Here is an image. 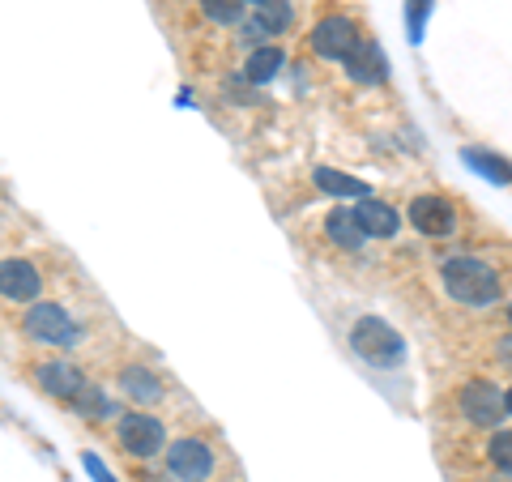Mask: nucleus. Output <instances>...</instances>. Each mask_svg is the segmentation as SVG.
Instances as JSON below:
<instances>
[{
  "label": "nucleus",
  "mask_w": 512,
  "mask_h": 482,
  "mask_svg": "<svg viewBox=\"0 0 512 482\" xmlns=\"http://www.w3.org/2000/svg\"><path fill=\"white\" fill-rule=\"evenodd\" d=\"M444 291L466 308H487L500 299V273L478 256H453V261H444Z\"/></svg>",
  "instance_id": "obj_1"
},
{
  "label": "nucleus",
  "mask_w": 512,
  "mask_h": 482,
  "mask_svg": "<svg viewBox=\"0 0 512 482\" xmlns=\"http://www.w3.org/2000/svg\"><path fill=\"white\" fill-rule=\"evenodd\" d=\"M350 346H355V355H363L367 363H376V367H389L402 359V333H397L393 325H384V320L376 316H363L355 320V329H350Z\"/></svg>",
  "instance_id": "obj_2"
},
{
  "label": "nucleus",
  "mask_w": 512,
  "mask_h": 482,
  "mask_svg": "<svg viewBox=\"0 0 512 482\" xmlns=\"http://www.w3.org/2000/svg\"><path fill=\"white\" fill-rule=\"evenodd\" d=\"M26 337L39 346H77V320L60 308V303H35V308L26 312Z\"/></svg>",
  "instance_id": "obj_3"
},
{
  "label": "nucleus",
  "mask_w": 512,
  "mask_h": 482,
  "mask_svg": "<svg viewBox=\"0 0 512 482\" xmlns=\"http://www.w3.org/2000/svg\"><path fill=\"white\" fill-rule=\"evenodd\" d=\"M461 414L474 423V427H500V419L508 414L504 406V389L500 384H491V380H470V384H461Z\"/></svg>",
  "instance_id": "obj_4"
},
{
  "label": "nucleus",
  "mask_w": 512,
  "mask_h": 482,
  "mask_svg": "<svg viewBox=\"0 0 512 482\" xmlns=\"http://www.w3.org/2000/svg\"><path fill=\"white\" fill-rule=\"evenodd\" d=\"M363 43L359 26L342 18V13H333V18H320L312 26V52L325 56V60H350V52Z\"/></svg>",
  "instance_id": "obj_5"
},
{
  "label": "nucleus",
  "mask_w": 512,
  "mask_h": 482,
  "mask_svg": "<svg viewBox=\"0 0 512 482\" xmlns=\"http://www.w3.org/2000/svg\"><path fill=\"white\" fill-rule=\"evenodd\" d=\"M167 470H171V478H180V482H205V478H210V470H214L210 444L197 440V436L175 440L167 448Z\"/></svg>",
  "instance_id": "obj_6"
},
{
  "label": "nucleus",
  "mask_w": 512,
  "mask_h": 482,
  "mask_svg": "<svg viewBox=\"0 0 512 482\" xmlns=\"http://www.w3.org/2000/svg\"><path fill=\"white\" fill-rule=\"evenodd\" d=\"M120 444H124V453H133V457H154V453H163V423L150 419V414H124L120 419Z\"/></svg>",
  "instance_id": "obj_7"
},
{
  "label": "nucleus",
  "mask_w": 512,
  "mask_h": 482,
  "mask_svg": "<svg viewBox=\"0 0 512 482\" xmlns=\"http://www.w3.org/2000/svg\"><path fill=\"white\" fill-rule=\"evenodd\" d=\"M410 222H414V231L427 235V239H440L457 227V214H453V205H448L444 197H414L410 201Z\"/></svg>",
  "instance_id": "obj_8"
},
{
  "label": "nucleus",
  "mask_w": 512,
  "mask_h": 482,
  "mask_svg": "<svg viewBox=\"0 0 512 482\" xmlns=\"http://www.w3.org/2000/svg\"><path fill=\"white\" fill-rule=\"evenodd\" d=\"M39 269L30 261H0V295L13 299V303H30L39 295Z\"/></svg>",
  "instance_id": "obj_9"
},
{
  "label": "nucleus",
  "mask_w": 512,
  "mask_h": 482,
  "mask_svg": "<svg viewBox=\"0 0 512 482\" xmlns=\"http://www.w3.org/2000/svg\"><path fill=\"white\" fill-rule=\"evenodd\" d=\"M355 214H359V222H363L367 239H393L397 227H402V218H397L393 205H384V201H376V197H363V201L355 205Z\"/></svg>",
  "instance_id": "obj_10"
},
{
  "label": "nucleus",
  "mask_w": 512,
  "mask_h": 482,
  "mask_svg": "<svg viewBox=\"0 0 512 482\" xmlns=\"http://www.w3.org/2000/svg\"><path fill=\"white\" fill-rule=\"evenodd\" d=\"M35 376H39V384H43V389L52 393V397H60V401H73L77 393L86 389V376L77 372L73 363H43Z\"/></svg>",
  "instance_id": "obj_11"
},
{
  "label": "nucleus",
  "mask_w": 512,
  "mask_h": 482,
  "mask_svg": "<svg viewBox=\"0 0 512 482\" xmlns=\"http://www.w3.org/2000/svg\"><path fill=\"white\" fill-rule=\"evenodd\" d=\"M346 73H350V82H359V86H376V82H384V56H380V47L363 39L355 52H350Z\"/></svg>",
  "instance_id": "obj_12"
},
{
  "label": "nucleus",
  "mask_w": 512,
  "mask_h": 482,
  "mask_svg": "<svg viewBox=\"0 0 512 482\" xmlns=\"http://www.w3.org/2000/svg\"><path fill=\"white\" fill-rule=\"evenodd\" d=\"M120 389L137 401V406H154L158 397H163V384H158L154 372H146V367H124L120 372Z\"/></svg>",
  "instance_id": "obj_13"
},
{
  "label": "nucleus",
  "mask_w": 512,
  "mask_h": 482,
  "mask_svg": "<svg viewBox=\"0 0 512 482\" xmlns=\"http://www.w3.org/2000/svg\"><path fill=\"white\" fill-rule=\"evenodd\" d=\"M329 239L338 248H346V252H355V248H363V239H367V231H363V222H359V214L355 210H333L329 214Z\"/></svg>",
  "instance_id": "obj_14"
},
{
  "label": "nucleus",
  "mask_w": 512,
  "mask_h": 482,
  "mask_svg": "<svg viewBox=\"0 0 512 482\" xmlns=\"http://www.w3.org/2000/svg\"><path fill=\"white\" fill-rule=\"evenodd\" d=\"M461 163L474 167L491 184H512V163H508V158H500V154H491V150L470 146V150H461Z\"/></svg>",
  "instance_id": "obj_15"
},
{
  "label": "nucleus",
  "mask_w": 512,
  "mask_h": 482,
  "mask_svg": "<svg viewBox=\"0 0 512 482\" xmlns=\"http://www.w3.org/2000/svg\"><path fill=\"white\" fill-rule=\"evenodd\" d=\"M282 47H252V52H248V64H244V77H248V82L252 86H265V82H274V77H278V69H282Z\"/></svg>",
  "instance_id": "obj_16"
},
{
  "label": "nucleus",
  "mask_w": 512,
  "mask_h": 482,
  "mask_svg": "<svg viewBox=\"0 0 512 482\" xmlns=\"http://www.w3.org/2000/svg\"><path fill=\"white\" fill-rule=\"evenodd\" d=\"M312 180H316L320 192H329V197H355V201L367 197V184L363 180H355V175H342V171H333V167H320Z\"/></svg>",
  "instance_id": "obj_17"
},
{
  "label": "nucleus",
  "mask_w": 512,
  "mask_h": 482,
  "mask_svg": "<svg viewBox=\"0 0 512 482\" xmlns=\"http://www.w3.org/2000/svg\"><path fill=\"white\" fill-rule=\"evenodd\" d=\"M252 18L261 22L269 35H282V30H291L295 9H291V0H256V13H252Z\"/></svg>",
  "instance_id": "obj_18"
},
{
  "label": "nucleus",
  "mask_w": 512,
  "mask_h": 482,
  "mask_svg": "<svg viewBox=\"0 0 512 482\" xmlns=\"http://www.w3.org/2000/svg\"><path fill=\"white\" fill-rule=\"evenodd\" d=\"M73 406L82 410V414H90V419H107V414L116 410V406H111V397L103 389H94V384H86V389L73 397Z\"/></svg>",
  "instance_id": "obj_19"
},
{
  "label": "nucleus",
  "mask_w": 512,
  "mask_h": 482,
  "mask_svg": "<svg viewBox=\"0 0 512 482\" xmlns=\"http://www.w3.org/2000/svg\"><path fill=\"white\" fill-rule=\"evenodd\" d=\"M201 13L214 26H231V22H239V13H244V0H201Z\"/></svg>",
  "instance_id": "obj_20"
},
{
  "label": "nucleus",
  "mask_w": 512,
  "mask_h": 482,
  "mask_svg": "<svg viewBox=\"0 0 512 482\" xmlns=\"http://www.w3.org/2000/svg\"><path fill=\"white\" fill-rule=\"evenodd\" d=\"M487 457H491L495 470L512 474V431H500V427H495V436H491V444H487Z\"/></svg>",
  "instance_id": "obj_21"
},
{
  "label": "nucleus",
  "mask_w": 512,
  "mask_h": 482,
  "mask_svg": "<svg viewBox=\"0 0 512 482\" xmlns=\"http://www.w3.org/2000/svg\"><path fill=\"white\" fill-rule=\"evenodd\" d=\"M427 13H431V0H406V26H410V39H414V43L423 39Z\"/></svg>",
  "instance_id": "obj_22"
},
{
  "label": "nucleus",
  "mask_w": 512,
  "mask_h": 482,
  "mask_svg": "<svg viewBox=\"0 0 512 482\" xmlns=\"http://www.w3.org/2000/svg\"><path fill=\"white\" fill-rule=\"evenodd\" d=\"M239 39H244L248 47H265V39H269V30L256 22V18H248L244 26H239Z\"/></svg>",
  "instance_id": "obj_23"
},
{
  "label": "nucleus",
  "mask_w": 512,
  "mask_h": 482,
  "mask_svg": "<svg viewBox=\"0 0 512 482\" xmlns=\"http://www.w3.org/2000/svg\"><path fill=\"white\" fill-rule=\"evenodd\" d=\"M82 465H86V474H90L94 482H116V478H111V470H107V465H103L99 457H94V453H86V457H82Z\"/></svg>",
  "instance_id": "obj_24"
},
{
  "label": "nucleus",
  "mask_w": 512,
  "mask_h": 482,
  "mask_svg": "<svg viewBox=\"0 0 512 482\" xmlns=\"http://www.w3.org/2000/svg\"><path fill=\"white\" fill-rule=\"evenodd\" d=\"M504 363H512V337H504Z\"/></svg>",
  "instance_id": "obj_25"
},
{
  "label": "nucleus",
  "mask_w": 512,
  "mask_h": 482,
  "mask_svg": "<svg viewBox=\"0 0 512 482\" xmlns=\"http://www.w3.org/2000/svg\"><path fill=\"white\" fill-rule=\"evenodd\" d=\"M504 406H508V414H512V389H508V393H504Z\"/></svg>",
  "instance_id": "obj_26"
},
{
  "label": "nucleus",
  "mask_w": 512,
  "mask_h": 482,
  "mask_svg": "<svg viewBox=\"0 0 512 482\" xmlns=\"http://www.w3.org/2000/svg\"><path fill=\"white\" fill-rule=\"evenodd\" d=\"M508 320H512V308H508Z\"/></svg>",
  "instance_id": "obj_27"
},
{
  "label": "nucleus",
  "mask_w": 512,
  "mask_h": 482,
  "mask_svg": "<svg viewBox=\"0 0 512 482\" xmlns=\"http://www.w3.org/2000/svg\"><path fill=\"white\" fill-rule=\"evenodd\" d=\"M504 482H512V478H504Z\"/></svg>",
  "instance_id": "obj_28"
},
{
  "label": "nucleus",
  "mask_w": 512,
  "mask_h": 482,
  "mask_svg": "<svg viewBox=\"0 0 512 482\" xmlns=\"http://www.w3.org/2000/svg\"><path fill=\"white\" fill-rule=\"evenodd\" d=\"M252 5H256V0H252Z\"/></svg>",
  "instance_id": "obj_29"
}]
</instances>
